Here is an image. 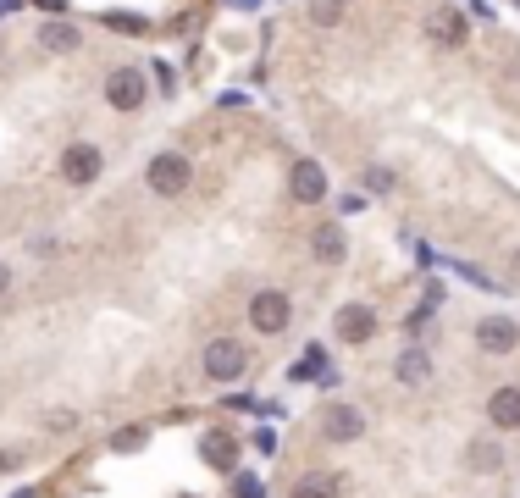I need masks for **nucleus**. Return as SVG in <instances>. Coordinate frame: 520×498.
<instances>
[{"label":"nucleus","mask_w":520,"mask_h":498,"mask_svg":"<svg viewBox=\"0 0 520 498\" xmlns=\"http://www.w3.org/2000/svg\"><path fill=\"white\" fill-rule=\"evenodd\" d=\"M139 443H144V432H139V427H133V432H122V438H117V449H122V454H128V449H139Z\"/></svg>","instance_id":"obj_19"},{"label":"nucleus","mask_w":520,"mask_h":498,"mask_svg":"<svg viewBox=\"0 0 520 498\" xmlns=\"http://www.w3.org/2000/svg\"><path fill=\"white\" fill-rule=\"evenodd\" d=\"M338 493H343L338 471H310V476H299V482H294V493H288V498H338Z\"/></svg>","instance_id":"obj_12"},{"label":"nucleus","mask_w":520,"mask_h":498,"mask_svg":"<svg viewBox=\"0 0 520 498\" xmlns=\"http://www.w3.org/2000/svg\"><path fill=\"white\" fill-rule=\"evenodd\" d=\"M476 344H482L487 355H509V349H520V327L509 316H482L476 321Z\"/></svg>","instance_id":"obj_6"},{"label":"nucleus","mask_w":520,"mask_h":498,"mask_svg":"<svg viewBox=\"0 0 520 498\" xmlns=\"http://www.w3.org/2000/svg\"><path fill=\"white\" fill-rule=\"evenodd\" d=\"M310 249H316V261L338 266L343 255H349V238H343V227H338V222H321L316 233H310Z\"/></svg>","instance_id":"obj_10"},{"label":"nucleus","mask_w":520,"mask_h":498,"mask_svg":"<svg viewBox=\"0 0 520 498\" xmlns=\"http://www.w3.org/2000/svg\"><path fill=\"white\" fill-rule=\"evenodd\" d=\"M244 366H249V349L233 344V338H216V344L205 349V377L211 382H238Z\"/></svg>","instance_id":"obj_1"},{"label":"nucleus","mask_w":520,"mask_h":498,"mask_svg":"<svg viewBox=\"0 0 520 498\" xmlns=\"http://www.w3.org/2000/svg\"><path fill=\"white\" fill-rule=\"evenodd\" d=\"M150 189L155 194H166V200H172V194H183L189 189V161H183V155H155L150 161Z\"/></svg>","instance_id":"obj_4"},{"label":"nucleus","mask_w":520,"mask_h":498,"mask_svg":"<svg viewBox=\"0 0 520 498\" xmlns=\"http://www.w3.org/2000/svg\"><path fill=\"white\" fill-rule=\"evenodd\" d=\"M393 377H399L404 388H421V382L432 377V360H426V349H404V355L393 360Z\"/></svg>","instance_id":"obj_13"},{"label":"nucleus","mask_w":520,"mask_h":498,"mask_svg":"<svg viewBox=\"0 0 520 498\" xmlns=\"http://www.w3.org/2000/svg\"><path fill=\"white\" fill-rule=\"evenodd\" d=\"M106 100L117 111H139L144 100H150V83H144V72H133V67H117L106 78Z\"/></svg>","instance_id":"obj_3"},{"label":"nucleus","mask_w":520,"mask_h":498,"mask_svg":"<svg viewBox=\"0 0 520 498\" xmlns=\"http://www.w3.org/2000/svg\"><path fill=\"white\" fill-rule=\"evenodd\" d=\"M6 288H12V272H6V266H0V294H6Z\"/></svg>","instance_id":"obj_21"},{"label":"nucleus","mask_w":520,"mask_h":498,"mask_svg":"<svg viewBox=\"0 0 520 498\" xmlns=\"http://www.w3.org/2000/svg\"><path fill=\"white\" fill-rule=\"evenodd\" d=\"M61 178L67 183H95L100 178V150L95 144H72V150L61 155Z\"/></svg>","instance_id":"obj_8"},{"label":"nucleus","mask_w":520,"mask_h":498,"mask_svg":"<svg viewBox=\"0 0 520 498\" xmlns=\"http://www.w3.org/2000/svg\"><path fill=\"white\" fill-rule=\"evenodd\" d=\"M321 432H327L332 443H355L360 432H366V415H360L355 404H327V410H321Z\"/></svg>","instance_id":"obj_5"},{"label":"nucleus","mask_w":520,"mask_h":498,"mask_svg":"<svg viewBox=\"0 0 520 498\" xmlns=\"http://www.w3.org/2000/svg\"><path fill=\"white\" fill-rule=\"evenodd\" d=\"M371 332H377V316H371L366 305L338 310V338H343V344H371Z\"/></svg>","instance_id":"obj_9"},{"label":"nucleus","mask_w":520,"mask_h":498,"mask_svg":"<svg viewBox=\"0 0 520 498\" xmlns=\"http://www.w3.org/2000/svg\"><path fill=\"white\" fill-rule=\"evenodd\" d=\"M39 45L56 50V56H67V50H78L83 39H78V28H67V23H39Z\"/></svg>","instance_id":"obj_15"},{"label":"nucleus","mask_w":520,"mask_h":498,"mask_svg":"<svg viewBox=\"0 0 520 498\" xmlns=\"http://www.w3.org/2000/svg\"><path fill=\"white\" fill-rule=\"evenodd\" d=\"M471 465L476 471H498V449L493 443H471Z\"/></svg>","instance_id":"obj_18"},{"label":"nucleus","mask_w":520,"mask_h":498,"mask_svg":"<svg viewBox=\"0 0 520 498\" xmlns=\"http://www.w3.org/2000/svg\"><path fill=\"white\" fill-rule=\"evenodd\" d=\"M205 460H211V465H222V471H233V465H238V443L222 432V438H211V443H205Z\"/></svg>","instance_id":"obj_16"},{"label":"nucleus","mask_w":520,"mask_h":498,"mask_svg":"<svg viewBox=\"0 0 520 498\" xmlns=\"http://www.w3.org/2000/svg\"><path fill=\"white\" fill-rule=\"evenodd\" d=\"M310 17H316L321 28H338V17H343V0H316V6H310Z\"/></svg>","instance_id":"obj_17"},{"label":"nucleus","mask_w":520,"mask_h":498,"mask_svg":"<svg viewBox=\"0 0 520 498\" xmlns=\"http://www.w3.org/2000/svg\"><path fill=\"white\" fill-rule=\"evenodd\" d=\"M487 421H493L498 432H515L520 427V388H498L493 399H487Z\"/></svg>","instance_id":"obj_11"},{"label":"nucleus","mask_w":520,"mask_h":498,"mask_svg":"<svg viewBox=\"0 0 520 498\" xmlns=\"http://www.w3.org/2000/svg\"><path fill=\"white\" fill-rule=\"evenodd\" d=\"M288 316H294V299L277 294V288H266V294L249 299V321H255V332H283Z\"/></svg>","instance_id":"obj_2"},{"label":"nucleus","mask_w":520,"mask_h":498,"mask_svg":"<svg viewBox=\"0 0 520 498\" xmlns=\"http://www.w3.org/2000/svg\"><path fill=\"white\" fill-rule=\"evenodd\" d=\"M238 498H266V493H260V487L249 482V476H238Z\"/></svg>","instance_id":"obj_20"},{"label":"nucleus","mask_w":520,"mask_h":498,"mask_svg":"<svg viewBox=\"0 0 520 498\" xmlns=\"http://www.w3.org/2000/svg\"><path fill=\"white\" fill-rule=\"evenodd\" d=\"M288 189H294L299 205H316V200H327V172H321L316 161H299L294 172H288Z\"/></svg>","instance_id":"obj_7"},{"label":"nucleus","mask_w":520,"mask_h":498,"mask_svg":"<svg viewBox=\"0 0 520 498\" xmlns=\"http://www.w3.org/2000/svg\"><path fill=\"white\" fill-rule=\"evenodd\" d=\"M426 34L438 39V45H465V17L443 6V12H432V23H426Z\"/></svg>","instance_id":"obj_14"},{"label":"nucleus","mask_w":520,"mask_h":498,"mask_svg":"<svg viewBox=\"0 0 520 498\" xmlns=\"http://www.w3.org/2000/svg\"><path fill=\"white\" fill-rule=\"evenodd\" d=\"M39 6H50V12H61V6H67V0H39Z\"/></svg>","instance_id":"obj_22"}]
</instances>
